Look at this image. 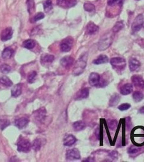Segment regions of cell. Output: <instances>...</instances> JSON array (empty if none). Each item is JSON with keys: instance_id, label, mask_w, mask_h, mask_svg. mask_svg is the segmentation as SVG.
<instances>
[{"instance_id": "18", "label": "cell", "mask_w": 144, "mask_h": 162, "mask_svg": "<svg viewBox=\"0 0 144 162\" xmlns=\"http://www.w3.org/2000/svg\"><path fill=\"white\" fill-rule=\"evenodd\" d=\"M35 114H36L35 118L36 119V120L39 122H42L45 118L46 110L45 108H41L40 109L38 110L37 111H36Z\"/></svg>"}, {"instance_id": "4", "label": "cell", "mask_w": 144, "mask_h": 162, "mask_svg": "<svg viewBox=\"0 0 144 162\" xmlns=\"http://www.w3.org/2000/svg\"><path fill=\"white\" fill-rule=\"evenodd\" d=\"M112 42V38L111 35H103L100 40L98 44V48L100 50H103L109 47Z\"/></svg>"}, {"instance_id": "45", "label": "cell", "mask_w": 144, "mask_h": 162, "mask_svg": "<svg viewBox=\"0 0 144 162\" xmlns=\"http://www.w3.org/2000/svg\"><path fill=\"white\" fill-rule=\"evenodd\" d=\"M137 1H138V0H137Z\"/></svg>"}, {"instance_id": "35", "label": "cell", "mask_w": 144, "mask_h": 162, "mask_svg": "<svg viewBox=\"0 0 144 162\" xmlns=\"http://www.w3.org/2000/svg\"><path fill=\"white\" fill-rule=\"evenodd\" d=\"M44 17H45V15H44V13H42V12L38 13V14L36 15H35L31 19V23L36 22L37 21H39V20H40L41 19H43Z\"/></svg>"}, {"instance_id": "12", "label": "cell", "mask_w": 144, "mask_h": 162, "mask_svg": "<svg viewBox=\"0 0 144 162\" xmlns=\"http://www.w3.org/2000/svg\"><path fill=\"white\" fill-rule=\"evenodd\" d=\"M13 29L11 27H7L2 31L1 34V40L3 41H7L10 40L13 35Z\"/></svg>"}, {"instance_id": "13", "label": "cell", "mask_w": 144, "mask_h": 162, "mask_svg": "<svg viewBox=\"0 0 144 162\" xmlns=\"http://www.w3.org/2000/svg\"><path fill=\"white\" fill-rule=\"evenodd\" d=\"M89 95V90L87 88H84L78 91L75 95V100H81L84 99H86Z\"/></svg>"}, {"instance_id": "6", "label": "cell", "mask_w": 144, "mask_h": 162, "mask_svg": "<svg viewBox=\"0 0 144 162\" xmlns=\"http://www.w3.org/2000/svg\"><path fill=\"white\" fill-rule=\"evenodd\" d=\"M66 158L68 160H73L80 159L81 156H80V153L79 150H77V148H73L66 151Z\"/></svg>"}, {"instance_id": "29", "label": "cell", "mask_w": 144, "mask_h": 162, "mask_svg": "<svg viewBox=\"0 0 144 162\" xmlns=\"http://www.w3.org/2000/svg\"><path fill=\"white\" fill-rule=\"evenodd\" d=\"M42 146V142L41 139H36L34 140L33 144H32V148L35 151H38L40 150V148Z\"/></svg>"}, {"instance_id": "17", "label": "cell", "mask_w": 144, "mask_h": 162, "mask_svg": "<svg viewBox=\"0 0 144 162\" xmlns=\"http://www.w3.org/2000/svg\"><path fill=\"white\" fill-rule=\"evenodd\" d=\"M98 30L99 27L92 22H89L87 25L86 32L88 35H93V34H95L96 33L98 32Z\"/></svg>"}, {"instance_id": "25", "label": "cell", "mask_w": 144, "mask_h": 162, "mask_svg": "<svg viewBox=\"0 0 144 162\" xmlns=\"http://www.w3.org/2000/svg\"><path fill=\"white\" fill-rule=\"evenodd\" d=\"M73 128L75 131H81L86 128V123L83 121H77L73 123Z\"/></svg>"}, {"instance_id": "26", "label": "cell", "mask_w": 144, "mask_h": 162, "mask_svg": "<svg viewBox=\"0 0 144 162\" xmlns=\"http://www.w3.org/2000/svg\"><path fill=\"white\" fill-rule=\"evenodd\" d=\"M120 96L117 94V93H115V94L113 95L111 98V100H110L109 102V106H111V107L116 106L119 103V102L120 101Z\"/></svg>"}, {"instance_id": "28", "label": "cell", "mask_w": 144, "mask_h": 162, "mask_svg": "<svg viewBox=\"0 0 144 162\" xmlns=\"http://www.w3.org/2000/svg\"><path fill=\"white\" fill-rule=\"evenodd\" d=\"M27 7H28V11L29 14H32L33 13L35 12V4L34 0H28L27 2Z\"/></svg>"}, {"instance_id": "14", "label": "cell", "mask_w": 144, "mask_h": 162, "mask_svg": "<svg viewBox=\"0 0 144 162\" xmlns=\"http://www.w3.org/2000/svg\"><path fill=\"white\" fill-rule=\"evenodd\" d=\"M71 45L72 41L66 39L61 43L60 49L63 52H68L71 49Z\"/></svg>"}, {"instance_id": "30", "label": "cell", "mask_w": 144, "mask_h": 162, "mask_svg": "<svg viewBox=\"0 0 144 162\" xmlns=\"http://www.w3.org/2000/svg\"><path fill=\"white\" fill-rule=\"evenodd\" d=\"M133 100L135 102H139L142 101L143 99L144 95L143 94V93L141 92L136 91V92H135L133 93Z\"/></svg>"}, {"instance_id": "7", "label": "cell", "mask_w": 144, "mask_h": 162, "mask_svg": "<svg viewBox=\"0 0 144 162\" xmlns=\"http://www.w3.org/2000/svg\"><path fill=\"white\" fill-rule=\"evenodd\" d=\"M89 83L92 87H98L101 83V77L96 72H92L89 78Z\"/></svg>"}, {"instance_id": "38", "label": "cell", "mask_w": 144, "mask_h": 162, "mask_svg": "<svg viewBox=\"0 0 144 162\" xmlns=\"http://www.w3.org/2000/svg\"><path fill=\"white\" fill-rule=\"evenodd\" d=\"M140 150H141L140 148L132 146H131L130 148H128V152L129 154L135 155V154H137V153H138V152L140 151Z\"/></svg>"}, {"instance_id": "5", "label": "cell", "mask_w": 144, "mask_h": 162, "mask_svg": "<svg viewBox=\"0 0 144 162\" xmlns=\"http://www.w3.org/2000/svg\"><path fill=\"white\" fill-rule=\"evenodd\" d=\"M143 17L142 15H138L135 19L134 20L133 22L131 25V29L133 32H138L139 31L142 27H143Z\"/></svg>"}, {"instance_id": "1", "label": "cell", "mask_w": 144, "mask_h": 162, "mask_svg": "<svg viewBox=\"0 0 144 162\" xmlns=\"http://www.w3.org/2000/svg\"><path fill=\"white\" fill-rule=\"evenodd\" d=\"M87 54H84L76 62L73 69V74L74 76H79L84 72L87 65Z\"/></svg>"}, {"instance_id": "37", "label": "cell", "mask_w": 144, "mask_h": 162, "mask_svg": "<svg viewBox=\"0 0 144 162\" xmlns=\"http://www.w3.org/2000/svg\"><path fill=\"white\" fill-rule=\"evenodd\" d=\"M107 124L110 129L112 130H116L117 129L118 122L116 120H111L108 121Z\"/></svg>"}, {"instance_id": "9", "label": "cell", "mask_w": 144, "mask_h": 162, "mask_svg": "<svg viewBox=\"0 0 144 162\" xmlns=\"http://www.w3.org/2000/svg\"><path fill=\"white\" fill-rule=\"evenodd\" d=\"M74 61L75 60L73 57H71V56H66L61 59L60 63L63 67L66 68V69H69L73 65Z\"/></svg>"}, {"instance_id": "40", "label": "cell", "mask_w": 144, "mask_h": 162, "mask_svg": "<svg viewBox=\"0 0 144 162\" xmlns=\"http://www.w3.org/2000/svg\"><path fill=\"white\" fill-rule=\"evenodd\" d=\"M130 108H131V105L129 104L124 103V104H121V105H120L119 106L118 109L119 110H121V111H123L128 110Z\"/></svg>"}, {"instance_id": "33", "label": "cell", "mask_w": 144, "mask_h": 162, "mask_svg": "<svg viewBox=\"0 0 144 162\" xmlns=\"http://www.w3.org/2000/svg\"><path fill=\"white\" fill-rule=\"evenodd\" d=\"M44 8L45 12L48 13L52 9V2L51 0H46L44 3Z\"/></svg>"}, {"instance_id": "44", "label": "cell", "mask_w": 144, "mask_h": 162, "mask_svg": "<svg viewBox=\"0 0 144 162\" xmlns=\"http://www.w3.org/2000/svg\"><path fill=\"white\" fill-rule=\"evenodd\" d=\"M143 27H144V22H143Z\"/></svg>"}, {"instance_id": "42", "label": "cell", "mask_w": 144, "mask_h": 162, "mask_svg": "<svg viewBox=\"0 0 144 162\" xmlns=\"http://www.w3.org/2000/svg\"><path fill=\"white\" fill-rule=\"evenodd\" d=\"M118 1H119V0H107V3H108V5L112 6V5H113L114 3H116Z\"/></svg>"}, {"instance_id": "21", "label": "cell", "mask_w": 144, "mask_h": 162, "mask_svg": "<svg viewBox=\"0 0 144 162\" xmlns=\"http://www.w3.org/2000/svg\"><path fill=\"white\" fill-rule=\"evenodd\" d=\"M140 66V62L138 60H137L136 59L132 58L129 61V67L131 71L133 72L136 71L138 69Z\"/></svg>"}, {"instance_id": "23", "label": "cell", "mask_w": 144, "mask_h": 162, "mask_svg": "<svg viewBox=\"0 0 144 162\" xmlns=\"http://www.w3.org/2000/svg\"><path fill=\"white\" fill-rule=\"evenodd\" d=\"M108 61H109L107 55H101L98 58L95 59V60L93 61V64L98 65V64H101L107 63L108 62Z\"/></svg>"}, {"instance_id": "24", "label": "cell", "mask_w": 144, "mask_h": 162, "mask_svg": "<svg viewBox=\"0 0 144 162\" xmlns=\"http://www.w3.org/2000/svg\"><path fill=\"white\" fill-rule=\"evenodd\" d=\"M14 51L13 49H12L10 47H7L2 52V57L4 59H9L12 56V55L14 54Z\"/></svg>"}, {"instance_id": "19", "label": "cell", "mask_w": 144, "mask_h": 162, "mask_svg": "<svg viewBox=\"0 0 144 162\" xmlns=\"http://www.w3.org/2000/svg\"><path fill=\"white\" fill-rule=\"evenodd\" d=\"M22 93V85L17 84L14 85L11 90L12 96L14 97H18Z\"/></svg>"}, {"instance_id": "27", "label": "cell", "mask_w": 144, "mask_h": 162, "mask_svg": "<svg viewBox=\"0 0 144 162\" xmlns=\"http://www.w3.org/2000/svg\"><path fill=\"white\" fill-rule=\"evenodd\" d=\"M23 47L26 48L27 49L31 50L33 49L35 46V41L33 40H27L26 41H24L23 43Z\"/></svg>"}, {"instance_id": "39", "label": "cell", "mask_w": 144, "mask_h": 162, "mask_svg": "<svg viewBox=\"0 0 144 162\" xmlns=\"http://www.w3.org/2000/svg\"><path fill=\"white\" fill-rule=\"evenodd\" d=\"M84 8L86 11L91 12L95 10V7L93 4L91 3H85L84 5Z\"/></svg>"}, {"instance_id": "41", "label": "cell", "mask_w": 144, "mask_h": 162, "mask_svg": "<svg viewBox=\"0 0 144 162\" xmlns=\"http://www.w3.org/2000/svg\"><path fill=\"white\" fill-rule=\"evenodd\" d=\"M109 156L111 157L112 159H117L118 156V153L116 151H113L109 154Z\"/></svg>"}, {"instance_id": "32", "label": "cell", "mask_w": 144, "mask_h": 162, "mask_svg": "<svg viewBox=\"0 0 144 162\" xmlns=\"http://www.w3.org/2000/svg\"><path fill=\"white\" fill-rule=\"evenodd\" d=\"M124 24L122 21H118V22L115 24L113 27L112 28V31L113 33H117L124 27Z\"/></svg>"}, {"instance_id": "31", "label": "cell", "mask_w": 144, "mask_h": 162, "mask_svg": "<svg viewBox=\"0 0 144 162\" xmlns=\"http://www.w3.org/2000/svg\"><path fill=\"white\" fill-rule=\"evenodd\" d=\"M10 125V122L8 120V119L3 118L0 119V129L1 130H3L5 129L7 127H8Z\"/></svg>"}, {"instance_id": "3", "label": "cell", "mask_w": 144, "mask_h": 162, "mask_svg": "<svg viewBox=\"0 0 144 162\" xmlns=\"http://www.w3.org/2000/svg\"><path fill=\"white\" fill-rule=\"evenodd\" d=\"M111 64L113 68L117 71H122L125 69L126 61L121 57H114L111 60Z\"/></svg>"}, {"instance_id": "43", "label": "cell", "mask_w": 144, "mask_h": 162, "mask_svg": "<svg viewBox=\"0 0 144 162\" xmlns=\"http://www.w3.org/2000/svg\"><path fill=\"white\" fill-rule=\"evenodd\" d=\"M139 112L140 113H142V114H144V106H143V107H142L140 109Z\"/></svg>"}, {"instance_id": "22", "label": "cell", "mask_w": 144, "mask_h": 162, "mask_svg": "<svg viewBox=\"0 0 144 162\" xmlns=\"http://www.w3.org/2000/svg\"><path fill=\"white\" fill-rule=\"evenodd\" d=\"M0 85L4 87L8 88L12 87L13 85V83H12V80L9 78H8L7 76H3V77L0 78Z\"/></svg>"}, {"instance_id": "16", "label": "cell", "mask_w": 144, "mask_h": 162, "mask_svg": "<svg viewBox=\"0 0 144 162\" xmlns=\"http://www.w3.org/2000/svg\"><path fill=\"white\" fill-rule=\"evenodd\" d=\"M77 141V139L74 137L73 135H66L64 140H63V144L66 146H71L72 145H73L75 142Z\"/></svg>"}, {"instance_id": "2", "label": "cell", "mask_w": 144, "mask_h": 162, "mask_svg": "<svg viewBox=\"0 0 144 162\" xmlns=\"http://www.w3.org/2000/svg\"><path fill=\"white\" fill-rule=\"evenodd\" d=\"M17 151L21 153H28L31 150V144L30 141L26 138L20 137L17 142Z\"/></svg>"}, {"instance_id": "34", "label": "cell", "mask_w": 144, "mask_h": 162, "mask_svg": "<svg viewBox=\"0 0 144 162\" xmlns=\"http://www.w3.org/2000/svg\"><path fill=\"white\" fill-rule=\"evenodd\" d=\"M36 76H37V73H36V72L35 71H33L29 72V73L28 74V76H27L28 82L29 83H33L34 82H35Z\"/></svg>"}, {"instance_id": "10", "label": "cell", "mask_w": 144, "mask_h": 162, "mask_svg": "<svg viewBox=\"0 0 144 162\" xmlns=\"http://www.w3.org/2000/svg\"><path fill=\"white\" fill-rule=\"evenodd\" d=\"M29 122V120L26 117H22L16 119L14 122L15 125L19 129H23L26 127Z\"/></svg>"}, {"instance_id": "11", "label": "cell", "mask_w": 144, "mask_h": 162, "mask_svg": "<svg viewBox=\"0 0 144 162\" xmlns=\"http://www.w3.org/2000/svg\"><path fill=\"white\" fill-rule=\"evenodd\" d=\"M57 5L65 8L74 7L77 4V0H57Z\"/></svg>"}, {"instance_id": "15", "label": "cell", "mask_w": 144, "mask_h": 162, "mask_svg": "<svg viewBox=\"0 0 144 162\" xmlns=\"http://www.w3.org/2000/svg\"><path fill=\"white\" fill-rule=\"evenodd\" d=\"M133 87L131 83H126L121 88V93L123 95H129L133 92Z\"/></svg>"}, {"instance_id": "36", "label": "cell", "mask_w": 144, "mask_h": 162, "mask_svg": "<svg viewBox=\"0 0 144 162\" xmlns=\"http://www.w3.org/2000/svg\"><path fill=\"white\" fill-rule=\"evenodd\" d=\"M12 68L11 67L7 64H3L1 66H0V70L3 74H8L11 71Z\"/></svg>"}, {"instance_id": "8", "label": "cell", "mask_w": 144, "mask_h": 162, "mask_svg": "<svg viewBox=\"0 0 144 162\" xmlns=\"http://www.w3.org/2000/svg\"><path fill=\"white\" fill-rule=\"evenodd\" d=\"M131 82H132L134 86L138 88H144V80L141 76L134 75L131 78Z\"/></svg>"}, {"instance_id": "20", "label": "cell", "mask_w": 144, "mask_h": 162, "mask_svg": "<svg viewBox=\"0 0 144 162\" xmlns=\"http://www.w3.org/2000/svg\"><path fill=\"white\" fill-rule=\"evenodd\" d=\"M54 59L55 57L52 55L45 54L42 55L41 57V62L44 65L49 64L52 63L54 61Z\"/></svg>"}]
</instances>
